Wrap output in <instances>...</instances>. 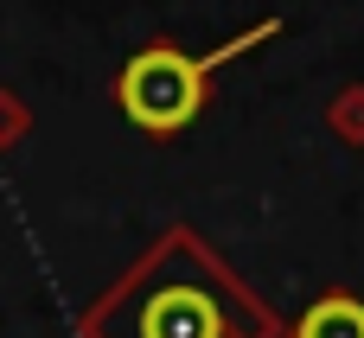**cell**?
I'll list each match as a JSON object with an SVG mask.
<instances>
[{
	"label": "cell",
	"mask_w": 364,
	"mask_h": 338,
	"mask_svg": "<svg viewBox=\"0 0 364 338\" xmlns=\"http://www.w3.org/2000/svg\"><path fill=\"white\" fill-rule=\"evenodd\" d=\"M141 338H230V320L205 288H160L141 307Z\"/></svg>",
	"instance_id": "7a4b0ae2"
},
{
	"label": "cell",
	"mask_w": 364,
	"mask_h": 338,
	"mask_svg": "<svg viewBox=\"0 0 364 338\" xmlns=\"http://www.w3.org/2000/svg\"><path fill=\"white\" fill-rule=\"evenodd\" d=\"M269 32H275V19L256 26L250 38H230V45L211 51V58H186V51H173V45H147V51H134V58L122 64V77H115V102H122V115H128L141 134H179V128H192L198 109H205L211 64L250 51V45L269 38Z\"/></svg>",
	"instance_id": "6da1fadb"
},
{
	"label": "cell",
	"mask_w": 364,
	"mask_h": 338,
	"mask_svg": "<svg viewBox=\"0 0 364 338\" xmlns=\"http://www.w3.org/2000/svg\"><path fill=\"white\" fill-rule=\"evenodd\" d=\"M294 338H364V300H352V294H326V300H314V307L301 313Z\"/></svg>",
	"instance_id": "3957f363"
}]
</instances>
